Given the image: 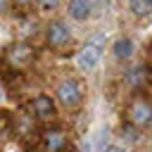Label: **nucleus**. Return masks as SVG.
<instances>
[{
  "label": "nucleus",
  "mask_w": 152,
  "mask_h": 152,
  "mask_svg": "<svg viewBox=\"0 0 152 152\" xmlns=\"http://www.w3.org/2000/svg\"><path fill=\"white\" fill-rule=\"evenodd\" d=\"M100 57H102V48H100V45H95V43H88L86 48H81V50L76 52V64H78V69L90 71V69H95V66H97Z\"/></svg>",
  "instance_id": "obj_1"
},
{
  "label": "nucleus",
  "mask_w": 152,
  "mask_h": 152,
  "mask_svg": "<svg viewBox=\"0 0 152 152\" xmlns=\"http://www.w3.org/2000/svg\"><path fill=\"white\" fill-rule=\"evenodd\" d=\"M57 100L66 107H74L81 102V86L74 81V78H66L57 86Z\"/></svg>",
  "instance_id": "obj_2"
},
{
  "label": "nucleus",
  "mask_w": 152,
  "mask_h": 152,
  "mask_svg": "<svg viewBox=\"0 0 152 152\" xmlns=\"http://www.w3.org/2000/svg\"><path fill=\"white\" fill-rule=\"evenodd\" d=\"M31 59H33V48L28 43H14L7 50V62L12 66H26Z\"/></svg>",
  "instance_id": "obj_3"
},
{
  "label": "nucleus",
  "mask_w": 152,
  "mask_h": 152,
  "mask_svg": "<svg viewBox=\"0 0 152 152\" xmlns=\"http://www.w3.org/2000/svg\"><path fill=\"white\" fill-rule=\"evenodd\" d=\"M26 109H28V114H33V116H38V119H50V116L55 114V102H52L48 95H36V97L26 104Z\"/></svg>",
  "instance_id": "obj_4"
},
{
  "label": "nucleus",
  "mask_w": 152,
  "mask_h": 152,
  "mask_svg": "<svg viewBox=\"0 0 152 152\" xmlns=\"http://www.w3.org/2000/svg\"><path fill=\"white\" fill-rule=\"evenodd\" d=\"M128 119L133 126H145L152 121V104L145 102V100H135L128 109Z\"/></svg>",
  "instance_id": "obj_5"
},
{
  "label": "nucleus",
  "mask_w": 152,
  "mask_h": 152,
  "mask_svg": "<svg viewBox=\"0 0 152 152\" xmlns=\"http://www.w3.org/2000/svg\"><path fill=\"white\" fill-rule=\"evenodd\" d=\"M45 38H48L50 45H64V43L71 38V33H69V26H66L64 21H52V24L48 26Z\"/></svg>",
  "instance_id": "obj_6"
},
{
  "label": "nucleus",
  "mask_w": 152,
  "mask_h": 152,
  "mask_svg": "<svg viewBox=\"0 0 152 152\" xmlns=\"http://www.w3.org/2000/svg\"><path fill=\"white\" fill-rule=\"evenodd\" d=\"M90 10H93L90 7V0H69V17L76 19V21L88 19Z\"/></svg>",
  "instance_id": "obj_7"
},
{
  "label": "nucleus",
  "mask_w": 152,
  "mask_h": 152,
  "mask_svg": "<svg viewBox=\"0 0 152 152\" xmlns=\"http://www.w3.org/2000/svg\"><path fill=\"white\" fill-rule=\"evenodd\" d=\"M43 140H45V150L48 152H57V150H62L64 147V133L62 131H45V135H43Z\"/></svg>",
  "instance_id": "obj_8"
},
{
  "label": "nucleus",
  "mask_w": 152,
  "mask_h": 152,
  "mask_svg": "<svg viewBox=\"0 0 152 152\" xmlns=\"http://www.w3.org/2000/svg\"><path fill=\"white\" fill-rule=\"evenodd\" d=\"M112 50H114V57H131L133 55V40L131 38H116L114 40V45H112Z\"/></svg>",
  "instance_id": "obj_9"
},
{
  "label": "nucleus",
  "mask_w": 152,
  "mask_h": 152,
  "mask_svg": "<svg viewBox=\"0 0 152 152\" xmlns=\"http://www.w3.org/2000/svg\"><path fill=\"white\" fill-rule=\"evenodd\" d=\"M128 7L135 17H145L152 12V0H128Z\"/></svg>",
  "instance_id": "obj_10"
},
{
  "label": "nucleus",
  "mask_w": 152,
  "mask_h": 152,
  "mask_svg": "<svg viewBox=\"0 0 152 152\" xmlns=\"http://www.w3.org/2000/svg\"><path fill=\"white\" fill-rule=\"evenodd\" d=\"M128 81H131L133 86H142V83L147 81V76H145V69H142V66H135V69L128 74Z\"/></svg>",
  "instance_id": "obj_11"
},
{
  "label": "nucleus",
  "mask_w": 152,
  "mask_h": 152,
  "mask_svg": "<svg viewBox=\"0 0 152 152\" xmlns=\"http://www.w3.org/2000/svg\"><path fill=\"white\" fill-rule=\"evenodd\" d=\"M38 5H40V7H45V10H52V7H57V5H59V0H38Z\"/></svg>",
  "instance_id": "obj_12"
},
{
  "label": "nucleus",
  "mask_w": 152,
  "mask_h": 152,
  "mask_svg": "<svg viewBox=\"0 0 152 152\" xmlns=\"http://www.w3.org/2000/svg\"><path fill=\"white\" fill-rule=\"evenodd\" d=\"M104 152H126V150H124V147H116V145H109Z\"/></svg>",
  "instance_id": "obj_13"
},
{
  "label": "nucleus",
  "mask_w": 152,
  "mask_h": 152,
  "mask_svg": "<svg viewBox=\"0 0 152 152\" xmlns=\"http://www.w3.org/2000/svg\"><path fill=\"white\" fill-rule=\"evenodd\" d=\"M81 152H90V145H88V142H83V145H81Z\"/></svg>",
  "instance_id": "obj_14"
},
{
  "label": "nucleus",
  "mask_w": 152,
  "mask_h": 152,
  "mask_svg": "<svg viewBox=\"0 0 152 152\" xmlns=\"http://www.w3.org/2000/svg\"><path fill=\"white\" fill-rule=\"evenodd\" d=\"M7 5H10V0H0V12H2V10L7 7Z\"/></svg>",
  "instance_id": "obj_15"
},
{
  "label": "nucleus",
  "mask_w": 152,
  "mask_h": 152,
  "mask_svg": "<svg viewBox=\"0 0 152 152\" xmlns=\"http://www.w3.org/2000/svg\"><path fill=\"white\" fill-rule=\"evenodd\" d=\"M0 100H5V90H2V86H0Z\"/></svg>",
  "instance_id": "obj_16"
},
{
  "label": "nucleus",
  "mask_w": 152,
  "mask_h": 152,
  "mask_svg": "<svg viewBox=\"0 0 152 152\" xmlns=\"http://www.w3.org/2000/svg\"><path fill=\"white\" fill-rule=\"evenodd\" d=\"M43 152H48V150H43Z\"/></svg>",
  "instance_id": "obj_17"
},
{
  "label": "nucleus",
  "mask_w": 152,
  "mask_h": 152,
  "mask_svg": "<svg viewBox=\"0 0 152 152\" xmlns=\"http://www.w3.org/2000/svg\"><path fill=\"white\" fill-rule=\"evenodd\" d=\"M100 2H104V0H100Z\"/></svg>",
  "instance_id": "obj_18"
}]
</instances>
